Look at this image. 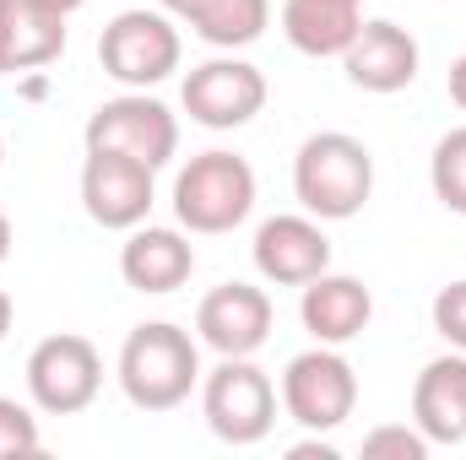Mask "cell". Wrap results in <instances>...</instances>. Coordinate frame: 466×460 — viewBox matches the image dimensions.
<instances>
[{"label": "cell", "mask_w": 466, "mask_h": 460, "mask_svg": "<svg viewBox=\"0 0 466 460\" xmlns=\"http://www.w3.org/2000/svg\"><path fill=\"white\" fill-rule=\"evenodd\" d=\"M201 385V346L174 320H147L119 346V390L136 412H174Z\"/></svg>", "instance_id": "cell-1"}, {"label": "cell", "mask_w": 466, "mask_h": 460, "mask_svg": "<svg viewBox=\"0 0 466 460\" xmlns=\"http://www.w3.org/2000/svg\"><path fill=\"white\" fill-rule=\"evenodd\" d=\"M293 195L320 223H348L374 195V157L348 130H320L293 157Z\"/></svg>", "instance_id": "cell-2"}, {"label": "cell", "mask_w": 466, "mask_h": 460, "mask_svg": "<svg viewBox=\"0 0 466 460\" xmlns=\"http://www.w3.org/2000/svg\"><path fill=\"white\" fill-rule=\"evenodd\" d=\"M255 212V168L238 152H196L174 179V217L190 233H233Z\"/></svg>", "instance_id": "cell-3"}, {"label": "cell", "mask_w": 466, "mask_h": 460, "mask_svg": "<svg viewBox=\"0 0 466 460\" xmlns=\"http://www.w3.org/2000/svg\"><path fill=\"white\" fill-rule=\"evenodd\" d=\"M179 55H185V44H179V27L168 22V11H147V5L119 11L98 38L104 71L130 93H147V87L168 82L179 71Z\"/></svg>", "instance_id": "cell-4"}, {"label": "cell", "mask_w": 466, "mask_h": 460, "mask_svg": "<svg viewBox=\"0 0 466 460\" xmlns=\"http://www.w3.org/2000/svg\"><path fill=\"white\" fill-rule=\"evenodd\" d=\"M201 412L223 445H260L277 423V385L249 357H223L212 374H201Z\"/></svg>", "instance_id": "cell-5"}, {"label": "cell", "mask_w": 466, "mask_h": 460, "mask_svg": "<svg viewBox=\"0 0 466 460\" xmlns=\"http://www.w3.org/2000/svg\"><path fill=\"white\" fill-rule=\"evenodd\" d=\"M282 406L309 434H337L358 406V374L337 346H309L282 368Z\"/></svg>", "instance_id": "cell-6"}, {"label": "cell", "mask_w": 466, "mask_h": 460, "mask_svg": "<svg viewBox=\"0 0 466 460\" xmlns=\"http://www.w3.org/2000/svg\"><path fill=\"white\" fill-rule=\"evenodd\" d=\"M104 390V357L87 336H44V342L27 352V395L38 412L49 417H76L98 401Z\"/></svg>", "instance_id": "cell-7"}, {"label": "cell", "mask_w": 466, "mask_h": 460, "mask_svg": "<svg viewBox=\"0 0 466 460\" xmlns=\"http://www.w3.org/2000/svg\"><path fill=\"white\" fill-rule=\"evenodd\" d=\"M82 141H87V152H125L147 168H163L179 152V119L168 115V104H157L147 93H119L93 109Z\"/></svg>", "instance_id": "cell-8"}, {"label": "cell", "mask_w": 466, "mask_h": 460, "mask_svg": "<svg viewBox=\"0 0 466 460\" xmlns=\"http://www.w3.org/2000/svg\"><path fill=\"white\" fill-rule=\"evenodd\" d=\"M185 98V115L207 130H238L266 109V76L260 65L238 60V55H218L207 65H196L179 87Z\"/></svg>", "instance_id": "cell-9"}, {"label": "cell", "mask_w": 466, "mask_h": 460, "mask_svg": "<svg viewBox=\"0 0 466 460\" xmlns=\"http://www.w3.org/2000/svg\"><path fill=\"white\" fill-rule=\"evenodd\" d=\"M152 174L147 163L125 157V152H87L82 163V206L98 228L130 233L147 223L152 212Z\"/></svg>", "instance_id": "cell-10"}, {"label": "cell", "mask_w": 466, "mask_h": 460, "mask_svg": "<svg viewBox=\"0 0 466 460\" xmlns=\"http://www.w3.org/2000/svg\"><path fill=\"white\" fill-rule=\"evenodd\" d=\"M271 298L266 287H249V282H223L201 298L196 309V336L212 346L218 357H255L266 336H271Z\"/></svg>", "instance_id": "cell-11"}, {"label": "cell", "mask_w": 466, "mask_h": 460, "mask_svg": "<svg viewBox=\"0 0 466 460\" xmlns=\"http://www.w3.org/2000/svg\"><path fill=\"white\" fill-rule=\"evenodd\" d=\"M255 271L277 287H304L331 271V238L320 217H271L255 233Z\"/></svg>", "instance_id": "cell-12"}, {"label": "cell", "mask_w": 466, "mask_h": 460, "mask_svg": "<svg viewBox=\"0 0 466 460\" xmlns=\"http://www.w3.org/2000/svg\"><path fill=\"white\" fill-rule=\"evenodd\" d=\"M342 65H348L352 87L385 98V93H401V87L418 82L423 49H418V38H412L407 27H396V22H363L358 38L348 44V55H342Z\"/></svg>", "instance_id": "cell-13"}, {"label": "cell", "mask_w": 466, "mask_h": 460, "mask_svg": "<svg viewBox=\"0 0 466 460\" xmlns=\"http://www.w3.org/2000/svg\"><path fill=\"white\" fill-rule=\"evenodd\" d=\"M299 320H304V331L320 346H348L352 336L369 331L374 298H369V287L358 276H348V271H320L315 282H304Z\"/></svg>", "instance_id": "cell-14"}, {"label": "cell", "mask_w": 466, "mask_h": 460, "mask_svg": "<svg viewBox=\"0 0 466 460\" xmlns=\"http://www.w3.org/2000/svg\"><path fill=\"white\" fill-rule=\"evenodd\" d=\"M190 271H196V249H190V238L179 228H152V223H141V228H130L125 249H119V276H125V287L152 293V298L185 287Z\"/></svg>", "instance_id": "cell-15"}, {"label": "cell", "mask_w": 466, "mask_h": 460, "mask_svg": "<svg viewBox=\"0 0 466 460\" xmlns=\"http://www.w3.org/2000/svg\"><path fill=\"white\" fill-rule=\"evenodd\" d=\"M412 423L429 445H466V352L434 357L412 385Z\"/></svg>", "instance_id": "cell-16"}, {"label": "cell", "mask_w": 466, "mask_h": 460, "mask_svg": "<svg viewBox=\"0 0 466 460\" xmlns=\"http://www.w3.org/2000/svg\"><path fill=\"white\" fill-rule=\"evenodd\" d=\"M66 55V16L33 0H0V71H44Z\"/></svg>", "instance_id": "cell-17"}, {"label": "cell", "mask_w": 466, "mask_h": 460, "mask_svg": "<svg viewBox=\"0 0 466 460\" xmlns=\"http://www.w3.org/2000/svg\"><path fill=\"white\" fill-rule=\"evenodd\" d=\"M363 0H282V33L299 55L331 60L348 55V44L363 27Z\"/></svg>", "instance_id": "cell-18"}, {"label": "cell", "mask_w": 466, "mask_h": 460, "mask_svg": "<svg viewBox=\"0 0 466 460\" xmlns=\"http://www.w3.org/2000/svg\"><path fill=\"white\" fill-rule=\"evenodd\" d=\"M185 22L196 27V38H207L212 49H244L266 33L271 22V0H196L185 11Z\"/></svg>", "instance_id": "cell-19"}, {"label": "cell", "mask_w": 466, "mask_h": 460, "mask_svg": "<svg viewBox=\"0 0 466 460\" xmlns=\"http://www.w3.org/2000/svg\"><path fill=\"white\" fill-rule=\"evenodd\" d=\"M429 185H434V195H440V206H445V212L466 217V125L445 130V135L434 141Z\"/></svg>", "instance_id": "cell-20"}, {"label": "cell", "mask_w": 466, "mask_h": 460, "mask_svg": "<svg viewBox=\"0 0 466 460\" xmlns=\"http://www.w3.org/2000/svg\"><path fill=\"white\" fill-rule=\"evenodd\" d=\"M38 417L22 406V401H11V395H0V460H16V455H38Z\"/></svg>", "instance_id": "cell-21"}, {"label": "cell", "mask_w": 466, "mask_h": 460, "mask_svg": "<svg viewBox=\"0 0 466 460\" xmlns=\"http://www.w3.org/2000/svg\"><path fill=\"white\" fill-rule=\"evenodd\" d=\"M434 450L423 434H418V423L412 428H374V434H363V455L369 460H423Z\"/></svg>", "instance_id": "cell-22"}, {"label": "cell", "mask_w": 466, "mask_h": 460, "mask_svg": "<svg viewBox=\"0 0 466 460\" xmlns=\"http://www.w3.org/2000/svg\"><path fill=\"white\" fill-rule=\"evenodd\" d=\"M434 331L456 352H466V282H451L434 293Z\"/></svg>", "instance_id": "cell-23"}, {"label": "cell", "mask_w": 466, "mask_h": 460, "mask_svg": "<svg viewBox=\"0 0 466 460\" xmlns=\"http://www.w3.org/2000/svg\"><path fill=\"white\" fill-rule=\"evenodd\" d=\"M288 455H293V460H337V450H331V445H320V439H304V445H293Z\"/></svg>", "instance_id": "cell-24"}, {"label": "cell", "mask_w": 466, "mask_h": 460, "mask_svg": "<svg viewBox=\"0 0 466 460\" xmlns=\"http://www.w3.org/2000/svg\"><path fill=\"white\" fill-rule=\"evenodd\" d=\"M451 104H456V109L466 115V55L456 60V65H451Z\"/></svg>", "instance_id": "cell-25"}, {"label": "cell", "mask_w": 466, "mask_h": 460, "mask_svg": "<svg viewBox=\"0 0 466 460\" xmlns=\"http://www.w3.org/2000/svg\"><path fill=\"white\" fill-rule=\"evenodd\" d=\"M33 5H44V11H60V16H71V11H82L87 0H33Z\"/></svg>", "instance_id": "cell-26"}, {"label": "cell", "mask_w": 466, "mask_h": 460, "mask_svg": "<svg viewBox=\"0 0 466 460\" xmlns=\"http://www.w3.org/2000/svg\"><path fill=\"white\" fill-rule=\"evenodd\" d=\"M11 320H16V309H11V298H5V287H0V342H5V331H11Z\"/></svg>", "instance_id": "cell-27"}, {"label": "cell", "mask_w": 466, "mask_h": 460, "mask_svg": "<svg viewBox=\"0 0 466 460\" xmlns=\"http://www.w3.org/2000/svg\"><path fill=\"white\" fill-rule=\"evenodd\" d=\"M5 255H11V217L0 212V265H5Z\"/></svg>", "instance_id": "cell-28"}, {"label": "cell", "mask_w": 466, "mask_h": 460, "mask_svg": "<svg viewBox=\"0 0 466 460\" xmlns=\"http://www.w3.org/2000/svg\"><path fill=\"white\" fill-rule=\"evenodd\" d=\"M157 5H163V11H168V16H185V11H190V5H196V0H157Z\"/></svg>", "instance_id": "cell-29"}, {"label": "cell", "mask_w": 466, "mask_h": 460, "mask_svg": "<svg viewBox=\"0 0 466 460\" xmlns=\"http://www.w3.org/2000/svg\"><path fill=\"white\" fill-rule=\"evenodd\" d=\"M0 168H5V141H0Z\"/></svg>", "instance_id": "cell-30"}]
</instances>
